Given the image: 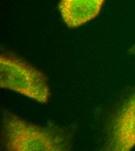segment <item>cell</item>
<instances>
[{"mask_svg":"<svg viewBox=\"0 0 135 151\" xmlns=\"http://www.w3.org/2000/svg\"><path fill=\"white\" fill-rule=\"evenodd\" d=\"M129 54L131 55L135 56V42L129 50Z\"/></svg>","mask_w":135,"mask_h":151,"instance_id":"cell-5","label":"cell"},{"mask_svg":"<svg viewBox=\"0 0 135 151\" xmlns=\"http://www.w3.org/2000/svg\"><path fill=\"white\" fill-rule=\"evenodd\" d=\"M135 147V88L111 114L106 126L104 149L131 151Z\"/></svg>","mask_w":135,"mask_h":151,"instance_id":"cell-3","label":"cell"},{"mask_svg":"<svg viewBox=\"0 0 135 151\" xmlns=\"http://www.w3.org/2000/svg\"><path fill=\"white\" fill-rule=\"evenodd\" d=\"M104 1L105 0H61L59 10L68 27L75 29L96 18Z\"/></svg>","mask_w":135,"mask_h":151,"instance_id":"cell-4","label":"cell"},{"mask_svg":"<svg viewBox=\"0 0 135 151\" xmlns=\"http://www.w3.org/2000/svg\"><path fill=\"white\" fill-rule=\"evenodd\" d=\"M2 139L8 151H62L68 148V139L53 129L30 123L19 116L4 112Z\"/></svg>","mask_w":135,"mask_h":151,"instance_id":"cell-1","label":"cell"},{"mask_svg":"<svg viewBox=\"0 0 135 151\" xmlns=\"http://www.w3.org/2000/svg\"><path fill=\"white\" fill-rule=\"evenodd\" d=\"M0 87L42 104H47L50 97L47 76L13 54L1 55Z\"/></svg>","mask_w":135,"mask_h":151,"instance_id":"cell-2","label":"cell"}]
</instances>
